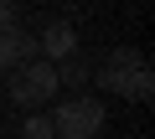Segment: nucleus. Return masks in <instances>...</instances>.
Returning <instances> with one entry per match:
<instances>
[{"mask_svg": "<svg viewBox=\"0 0 155 139\" xmlns=\"http://www.w3.org/2000/svg\"><path fill=\"white\" fill-rule=\"evenodd\" d=\"M52 129H57V139H93L104 129V103L98 98H67L52 113Z\"/></svg>", "mask_w": 155, "mask_h": 139, "instance_id": "f03ea898", "label": "nucleus"}, {"mask_svg": "<svg viewBox=\"0 0 155 139\" xmlns=\"http://www.w3.org/2000/svg\"><path fill=\"white\" fill-rule=\"evenodd\" d=\"M16 26V5H11V0H0V31H11Z\"/></svg>", "mask_w": 155, "mask_h": 139, "instance_id": "0eeeda50", "label": "nucleus"}, {"mask_svg": "<svg viewBox=\"0 0 155 139\" xmlns=\"http://www.w3.org/2000/svg\"><path fill=\"white\" fill-rule=\"evenodd\" d=\"M11 98L16 103H26V108H36V103H47L62 83H57V67L47 62V57H31V62H21V67H11Z\"/></svg>", "mask_w": 155, "mask_h": 139, "instance_id": "f257e3e1", "label": "nucleus"}, {"mask_svg": "<svg viewBox=\"0 0 155 139\" xmlns=\"http://www.w3.org/2000/svg\"><path fill=\"white\" fill-rule=\"evenodd\" d=\"M21 134H26V139H57L52 118H41V113H36V118H26V129H21Z\"/></svg>", "mask_w": 155, "mask_h": 139, "instance_id": "423d86ee", "label": "nucleus"}, {"mask_svg": "<svg viewBox=\"0 0 155 139\" xmlns=\"http://www.w3.org/2000/svg\"><path fill=\"white\" fill-rule=\"evenodd\" d=\"M36 52H41V57H52V62H62V57H72V52H78V31H72L67 21H52V26L41 31V41H36Z\"/></svg>", "mask_w": 155, "mask_h": 139, "instance_id": "39448f33", "label": "nucleus"}, {"mask_svg": "<svg viewBox=\"0 0 155 139\" xmlns=\"http://www.w3.org/2000/svg\"><path fill=\"white\" fill-rule=\"evenodd\" d=\"M104 88L129 93V98H150V67H145L134 52H114L109 67H104Z\"/></svg>", "mask_w": 155, "mask_h": 139, "instance_id": "7ed1b4c3", "label": "nucleus"}, {"mask_svg": "<svg viewBox=\"0 0 155 139\" xmlns=\"http://www.w3.org/2000/svg\"><path fill=\"white\" fill-rule=\"evenodd\" d=\"M31 57H41L36 52V41L26 36V31H0V72H11V67H21V62H31Z\"/></svg>", "mask_w": 155, "mask_h": 139, "instance_id": "20e7f679", "label": "nucleus"}]
</instances>
